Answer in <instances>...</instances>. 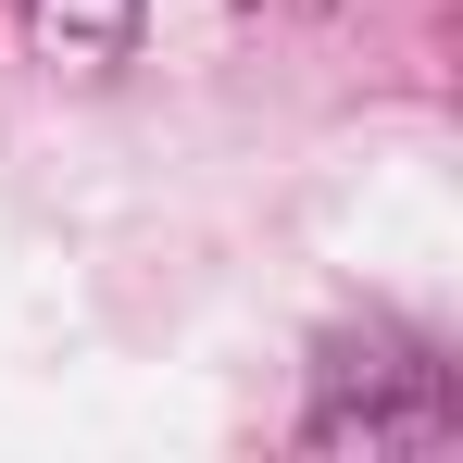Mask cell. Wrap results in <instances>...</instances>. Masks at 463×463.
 <instances>
[{"instance_id":"obj_2","label":"cell","mask_w":463,"mask_h":463,"mask_svg":"<svg viewBox=\"0 0 463 463\" xmlns=\"http://www.w3.org/2000/svg\"><path fill=\"white\" fill-rule=\"evenodd\" d=\"M126 13H138V0H38V25H51L63 51H113V38H126Z\"/></svg>"},{"instance_id":"obj_1","label":"cell","mask_w":463,"mask_h":463,"mask_svg":"<svg viewBox=\"0 0 463 463\" xmlns=\"http://www.w3.org/2000/svg\"><path fill=\"white\" fill-rule=\"evenodd\" d=\"M451 439H463V401L426 338H338L313 364L301 451H451Z\"/></svg>"}]
</instances>
